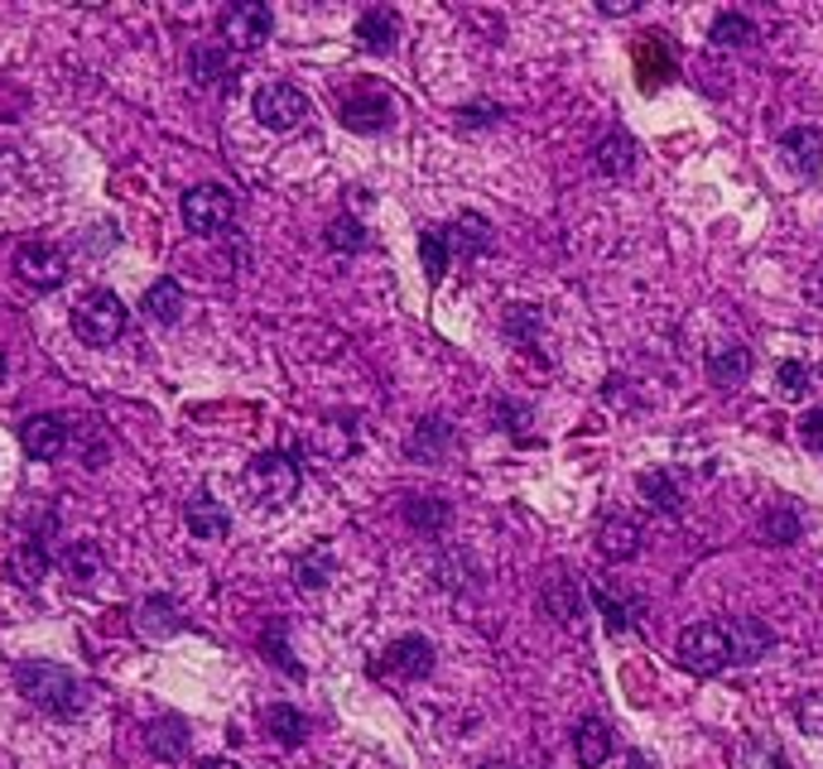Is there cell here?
Here are the masks:
<instances>
[{
  "label": "cell",
  "mask_w": 823,
  "mask_h": 769,
  "mask_svg": "<svg viewBox=\"0 0 823 769\" xmlns=\"http://www.w3.org/2000/svg\"><path fill=\"white\" fill-rule=\"evenodd\" d=\"M544 611L554 620H569V626H578L583 620V606H578V583L569 573H554L544 583Z\"/></svg>",
  "instance_id": "cell-24"
},
{
  "label": "cell",
  "mask_w": 823,
  "mask_h": 769,
  "mask_svg": "<svg viewBox=\"0 0 823 769\" xmlns=\"http://www.w3.org/2000/svg\"><path fill=\"white\" fill-rule=\"evenodd\" d=\"M332 568H338V558H332V544H309L303 554L294 558V583L303 591H318L332 577Z\"/></svg>",
  "instance_id": "cell-22"
},
{
  "label": "cell",
  "mask_w": 823,
  "mask_h": 769,
  "mask_svg": "<svg viewBox=\"0 0 823 769\" xmlns=\"http://www.w3.org/2000/svg\"><path fill=\"white\" fill-rule=\"evenodd\" d=\"M598 554L606 558V563H626V558H635L641 554V525L635 519H606V525L598 529Z\"/></svg>",
  "instance_id": "cell-17"
},
{
  "label": "cell",
  "mask_w": 823,
  "mask_h": 769,
  "mask_svg": "<svg viewBox=\"0 0 823 769\" xmlns=\"http://www.w3.org/2000/svg\"><path fill=\"white\" fill-rule=\"evenodd\" d=\"M265 727L280 746H303V736H309V721H303V712H294L289 702H274L265 712Z\"/></svg>",
  "instance_id": "cell-32"
},
{
  "label": "cell",
  "mask_w": 823,
  "mask_h": 769,
  "mask_svg": "<svg viewBox=\"0 0 823 769\" xmlns=\"http://www.w3.org/2000/svg\"><path fill=\"white\" fill-rule=\"evenodd\" d=\"M352 447H357V428H352V424H342V418H338V424H323V428L313 433V453H323L328 462L347 457Z\"/></svg>",
  "instance_id": "cell-36"
},
{
  "label": "cell",
  "mask_w": 823,
  "mask_h": 769,
  "mask_svg": "<svg viewBox=\"0 0 823 769\" xmlns=\"http://www.w3.org/2000/svg\"><path fill=\"white\" fill-rule=\"evenodd\" d=\"M746 375H751V352H746V346H713V352H707V381H713L717 389L742 385Z\"/></svg>",
  "instance_id": "cell-18"
},
{
  "label": "cell",
  "mask_w": 823,
  "mask_h": 769,
  "mask_svg": "<svg viewBox=\"0 0 823 769\" xmlns=\"http://www.w3.org/2000/svg\"><path fill=\"white\" fill-rule=\"evenodd\" d=\"M598 10H602V14H631V10H635V0H602Z\"/></svg>",
  "instance_id": "cell-48"
},
{
  "label": "cell",
  "mask_w": 823,
  "mask_h": 769,
  "mask_svg": "<svg viewBox=\"0 0 823 769\" xmlns=\"http://www.w3.org/2000/svg\"><path fill=\"white\" fill-rule=\"evenodd\" d=\"M255 121L265 130H299L309 121V97L289 82H265L255 92Z\"/></svg>",
  "instance_id": "cell-6"
},
{
  "label": "cell",
  "mask_w": 823,
  "mask_h": 769,
  "mask_svg": "<svg viewBox=\"0 0 823 769\" xmlns=\"http://www.w3.org/2000/svg\"><path fill=\"white\" fill-rule=\"evenodd\" d=\"M419 260H424V274H429V280H443V274H448V260H453V241H448L443 226H429L424 236H419Z\"/></svg>",
  "instance_id": "cell-30"
},
{
  "label": "cell",
  "mask_w": 823,
  "mask_h": 769,
  "mask_svg": "<svg viewBox=\"0 0 823 769\" xmlns=\"http://www.w3.org/2000/svg\"><path fill=\"white\" fill-rule=\"evenodd\" d=\"M482 769H511V765H505V760H491V765H482Z\"/></svg>",
  "instance_id": "cell-51"
},
{
  "label": "cell",
  "mask_w": 823,
  "mask_h": 769,
  "mask_svg": "<svg viewBox=\"0 0 823 769\" xmlns=\"http://www.w3.org/2000/svg\"><path fill=\"white\" fill-rule=\"evenodd\" d=\"M448 443H453V428H448L443 418H424V424H419V428L410 433V443H404V453H410L414 462H439Z\"/></svg>",
  "instance_id": "cell-28"
},
{
  "label": "cell",
  "mask_w": 823,
  "mask_h": 769,
  "mask_svg": "<svg viewBox=\"0 0 823 769\" xmlns=\"http://www.w3.org/2000/svg\"><path fill=\"white\" fill-rule=\"evenodd\" d=\"M303 486V472H299V457L294 453H260L251 467H245V490L260 500V505H289L299 496Z\"/></svg>",
  "instance_id": "cell-2"
},
{
  "label": "cell",
  "mask_w": 823,
  "mask_h": 769,
  "mask_svg": "<svg viewBox=\"0 0 823 769\" xmlns=\"http://www.w3.org/2000/svg\"><path fill=\"white\" fill-rule=\"evenodd\" d=\"M573 756H578V765H588V769H598V765H606V756H612V727L606 721H583V727L573 731Z\"/></svg>",
  "instance_id": "cell-21"
},
{
  "label": "cell",
  "mask_w": 823,
  "mask_h": 769,
  "mask_svg": "<svg viewBox=\"0 0 823 769\" xmlns=\"http://www.w3.org/2000/svg\"><path fill=\"white\" fill-rule=\"evenodd\" d=\"M496 414L505 418V428H511V433H520V428H525V418H530V409H515V404H496Z\"/></svg>",
  "instance_id": "cell-46"
},
{
  "label": "cell",
  "mask_w": 823,
  "mask_h": 769,
  "mask_svg": "<svg viewBox=\"0 0 823 769\" xmlns=\"http://www.w3.org/2000/svg\"><path fill=\"white\" fill-rule=\"evenodd\" d=\"M395 39H400V14L390 6H375V10H367L357 20V43L367 53H390V49H395Z\"/></svg>",
  "instance_id": "cell-14"
},
{
  "label": "cell",
  "mask_w": 823,
  "mask_h": 769,
  "mask_svg": "<svg viewBox=\"0 0 823 769\" xmlns=\"http://www.w3.org/2000/svg\"><path fill=\"white\" fill-rule=\"evenodd\" d=\"M448 519H453V510H448V500H439V496H414L404 505V525H414L419 534H443Z\"/></svg>",
  "instance_id": "cell-29"
},
{
  "label": "cell",
  "mask_w": 823,
  "mask_h": 769,
  "mask_svg": "<svg viewBox=\"0 0 823 769\" xmlns=\"http://www.w3.org/2000/svg\"><path fill=\"white\" fill-rule=\"evenodd\" d=\"M635 72H641L645 92H655V87L674 72V53H670V43H664V34H645L641 43H635Z\"/></svg>",
  "instance_id": "cell-16"
},
{
  "label": "cell",
  "mask_w": 823,
  "mask_h": 769,
  "mask_svg": "<svg viewBox=\"0 0 823 769\" xmlns=\"http://www.w3.org/2000/svg\"><path fill=\"white\" fill-rule=\"evenodd\" d=\"M592 606H598V616H602V626L612 630V635H621V630H631V620H635V606H626V601H616L612 591H592Z\"/></svg>",
  "instance_id": "cell-40"
},
{
  "label": "cell",
  "mask_w": 823,
  "mask_h": 769,
  "mask_svg": "<svg viewBox=\"0 0 823 769\" xmlns=\"http://www.w3.org/2000/svg\"><path fill=\"white\" fill-rule=\"evenodd\" d=\"M800 438H804L809 453H823V409H809L800 418Z\"/></svg>",
  "instance_id": "cell-43"
},
{
  "label": "cell",
  "mask_w": 823,
  "mask_h": 769,
  "mask_svg": "<svg viewBox=\"0 0 823 769\" xmlns=\"http://www.w3.org/2000/svg\"><path fill=\"white\" fill-rule=\"evenodd\" d=\"M231 216H237V198H231L222 183H198L183 193V222H188V231H198V236L227 231Z\"/></svg>",
  "instance_id": "cell-5"
},
{
  "label": "cell",
  "mask_w": 823,
  "mask_h": 769,
  "mask_svg": "<svg viewBox=\"0 0 823 769\" xmlns=\"http://www.w3.org/2000/svg\"><path fill=\"white\" fill-rule=\"evenodd\" d=\"M761 534H765V544H794L800 539V515L790 505H771L761 519Z\"/></svg>",
  "instance_id": "cell-38"
},
{
  "label": "cell",
  "mask_w": 823,
  "mask_h": 769,
  "mask_svg": "<svg viewBox=\"0 0 823 769\" xmlns=\"http://www.w3.org/2000/svg\"><path fill=\"white\" fill-rule=\"evenodd\" d=\"M332 251H342V255H357V251H367V226L357 222V216H338V222L328 226V236H323Z\"/></svg>",
  "instance_id": "cell-39"
},
{
  "label": "cell",
  "mask_w": 823,
  "mask_h": 769,
  "mask_svg": "<svg viewBox=\"0 0 823 769\" xmlns=\"http://www.w3.org/2000/svg\"><path fill=\"white\" fill-rule=\"evenodd\" d=\"M6 573H10V583H20V587H39L43 573H49V554H43V544H39V539H24V544L10 554Z\"/></svg>",
  "instance_id": "cell-23"
},
{
  "label": "cell",
  "mask_w": 823,
  "mask_h": 769,
  "mask_svg": "<svg viewBox=\"0 0 823 769\" xmlns=\"http://www.w3.org/2000/svg\"><path fill=\"white\" fill-rule=\"evenodd\" d=\"M58 563H63V573H68V577H72V583H78V587L97 583V577H101V568H107V563H101V548H97L92 539H78V544H68L63 554H58Z\"/></svg>",
  "instance_id": "cell-25"
},
{
  "label": "cell",
  "mask_w": 823,
  "mask_h": 769,
  "mask_svg": "<svg viewBox=\"0 0 823 769\" xmlns=\"http://www.w3.org/2000/svg\"><path fill=\"white\" fill-rule=\"evenodd\" d=\"M804 294H809V303H819V308H823V265H819L814 274H809V284H804Z\"/></svg>",
  "instance_id": "cell-47"
},
{
  "label": "cell",
  "mask_w": 823,
  "mask_h": 769,
  "mask_svg": "<svg viewBox=\"0 0 823 769\" xmlns=\"http://www.w3.org/2000/svg\"><path fill=\"white\" fill-rule=\"evenodd\" d=\"M14 688L24 692L39 712L49 717H78L87 707V684L63 664H49V659H24L14 664Z\"/></svg>",
  "instance_id": "cell-1"
},
{
  "label": "cell",
  "mask_w": 823,
  "mask_h": 769,
  "mask_svg": "<svg viewBox=\"0 0 823 769\" xmlns=\"http://www.w3.org/2000/svg\"><path fill=\"white\" fill-rule=\"evenodd\" d=\"M780 150H785V159L804 173V179H814L819 164H823V130H814V125H794V130H785V135H780Z\"/></svg>",
  "instance_id": "cell-15"
},
{
  "label": "cell",
  "mask_w": 823,
  "mask_h": 769,
  "mask_svg": "<svg viewBox=\"0 0 823 769\" xmlns=\"http://www.w3.org/2000/svg\"><path fill=\"white\" fill-rule=\"evenodd\" d=\"M631 769H655V765H650L645 756H631Z\"/></svg>",
  "instance_id": "cell-50"
},
{
  "label": "cell",
  "mask_w": 823,
  "mask_h": 769,
  "mask_svg": "<svg viewBox=\"0 0 823 769\" xmlns=\"http://www.w3.org/2000/svg\"><path fill=\"white\" fill-rule=\"evenodd\" d=\"M775 385H780V395H785V399H804V395H809V371H804V361H780Z\"/></svg>",
  "instance_id": "cell-41"
},
{
  "label": "cell",
  "mask_w": 823,
  "mask_h": 769,
  "mask_svg": "<svg viewBox=\"0 0 823 769\" xmlns=\"http://www.w3.org/2000/svg\"><path fill=\"white\" fill-rule=\"evenodd\" d=\"M188 68H193V82L198 87H212V82L227 78V53L212 49V43H198L193 58H188Z\"/></svg>",
  "instance_id": "cell-37"
},
{
  "label": "cell",
  "mask_w": 823,
  "mask_h": 769,
  "mask_svg": "<svg viewBox=\"0 0 823 769\" xmlns=\"http://www.w3.org/2000/svg\"><path fill=\"white\" fill-rule=\"evenodd\" d=\"M20 447L34 462H53L58 453L68 447V418H58V414H34V418H24L20 424Z\"/></svg>",
  "instance_id": "cell-9"
},
{
  "label": "cell",
  "mask_w": 823,
  "mask_h": 769,
  "mask_svg": "<svg viewBox=\"0 0 823 769\" xmlns=\"http://www.w3.org/2000/svg\"><path fill=\"white\" fill-rule=\"evenodd\" d=\"M496 115H501V107H491V101H486V107H462L458 111V125H491V121H496Z\"/></svg>",
  "instance_id": "cell-45"
},
{
  "label": "cell",
  "mask_w": 823,
  "mask_h": 769,
  "mask_svg": "<svg viewBox=\"0 0 823 769\" xmlns=\"http://www.w3.org/2000/svg\"><path fill=\"white\" fill-rule=\"evenodd\" d=\"M342 121H347V130H371L375 135V130H385L395 121V101H390L381 87H367V92L342 101Z\"/></svg>",
  "instance_id": "cell-10"
},
{
  "label": "cell",
  "mask_w": 823,
  "mask_h": 769,
  "mask_svg": "<svg viewBox=\"0 0 823 769\" xmlns=\"http://www.w3.org/2000/svg\"><path fill=\"white\" fill-rule=\"evenodd\" d=\"M794 717H800V727L809 736H823V698H804L800 707H794Z\"/></svg>",
  "instance_id": "cell-44"
},
{
  "label": "cell",
  "mask_w": 823,
  "mask_h": 769,
  "mask_svg": "<svg viewBox=\"0 0 823 769\" xmlns=\"http://www.w3.org/2000/svg\"><path fill=\"white\" fill-rule=\"evenodd\" d=\"M140 308H144V317H150V323H164V327L179 323V317H183V289L173 284V280H154Z\"/></svg>",
  "instance_id": "cell-26"
},
{
  "label": "cell",
  "mask_w": 823,
  "mask_h": 769,
  "mask_svg": "<svg viewBox=\"0 0 823 769\" xmlns=\"http://www.w3.org/2000/svg\"><path fill=\"white\" fill-rule=\"evenodd\" d=\"M270 6H260V0H237V6L222 10V43L237 53H251L260 43L270 39Z\"/></svg>",
  "instance_id": "cell-7"
},
{
  "label": "cell",
  "mask_w": 823,
  "mask_h": 769,
  "mask_svg": "<svg viewBox=\"0 0 823 769\" xmlns=\"http://www.w3.org/2000/svg\"><path fill=\"white\" fill-rule=\"evenodd\" d=\"M486 222H482V216H472V212H462L458 216V222L453 226H448V241H453V251H462V255H476V251H486Z\"/></svg>",
  "instance_id": "cell-34"
},
{
  "label": "cell",
  "mask_w": 823,
  "mask_h": 769,
  "mask_svg": "<svg viewBox=\"0 0 823 769\" xmlns=\"http://www.w3.org/2000/svg\"><path fill=\"white\" fill-rule=\"evenodd\" d=\"M751 39H756V24H751L746 14L722 10L713 20V43H717V49H742V43H751Z\"/></svg>",
  "instance_id": "cell-35"
},
{
  "label": "cell",
  "mask_w": 823,
  "mask_h": 769,
  "mask_svg": "<svg viewBox=\"0 0 823 769\" xmlns=\"http://www.w3.org/2000/svg\"><path fill=\"white\" fill-rule=\"evenodd\" d=\"M727 635H732V664H756V659L771 655V645H775V635H771V626H765L761 616L727 620Z\"/></svg>",
  "instance_id": "cell-12"
},
{
  "label": "cell",
  "mask_w": 823,
  "mask_h": 769,
  "mask_svg": "<svg viewBox=\"0 0 823 769\" xmlns=\"http://www.w3.org/2000/svg\"><path fill=\"white\" fill-rule=\"evenodd\" d=\"M136 626H140V635H173L179 630V611H173L169 597H144L136 611Z\"/></svg>",
  "instance_id": "cell-31"
},
{
  "label": "cell",
  "mask_w": 823,
  "mask_h": 769,
  "mask_svg": "<svg viewBox=\"0 0 823 769\" xmlns=\"http://www.w3.org/2000/svg\"><path fill=\"white\" fill-rule=\"evenodd\" d=\"M72 332H78L87 346H111L126 332V303L116 299L111 289H92V294H82L78 308H72Z\"/></svg>",
  "instance_id": "cell-3"
},
{
  "label": "cell",
  "mask_w": 823,
  "mask_h": 769,
  "mask_svg": "<svg viewBox=\"0 0 823 769\" xmlns=\"http://www.w3.org/2000/svg\"><path fill=\"white\" fill-rule=\"evenodd\" d=\"M381 674H390V678H429L433 674V645L424 640V635H404L400 645L385 649Z\"/></svg>",
  "instance_id": "cell-11"
},
{
  "label": "cell",
  "mask_w": 823,
  "mask_h": 769,
  "mask_svg": "<svg viewBox=\"0 0 823 769\" xmlns=\"http://www.w3.org/2000/svg\"><path fill=\"white\" fill-rule=\"evenodd\" d=\"M183 519H188V529H193V539H227V529H231L227 505L212 500L208 490H198V496L183 505Z\"/></svg>",
  "instance_id": "cell-13"
},
{
  "label": "cell",
  "mask_w": 823,
  "mask_h": 769,
  "mask_svg": "<svg viewBox=\"0 0 823 769\" xmlns=\"http://www.w3.org/2000/svg\"><path fill=\"white\" fill-rule=\"evenodd\" d=\"M144 746L154 750V760H183L188 756V727H183V717H159V721H150Z\"/></svg>",
  "instance_id": "cell-20"
},
{
  "label": "cell",
  "mask_w": 823,
  "mask_h": 769,
  "mask_svg": "<svg viewBox=\"0 0 823 769\" xmlns=\"http://www.w3.org/2000/svg\"><path fill=\"white\" fill-rule=\"evenodd\" d=\"M732 760H736V769H790L785 750H780L771 736H746V741H736Z\"/></svg>",
  "instance_id": "cell-27"
},
{
  "label": "cell",
  "mask_w": 823,
  "mask_h": 769,
  "mask_svg": "<svg viewBox=\"0 0 823 769\" xmlns=\"http://www.w3.org/2000/svg\"><path fill=\"white\" fill-rule=\"evenodd\" d=\"M265 655H270V664H274V669L299 674V664L289 659V645H284V626H280V620H274V626L265 630Z\"/></svg>",
  "instance_id": "cell-42"
},
{
  "label": "cell",
  "mask_w": 823,
  "mask_h": 769,
  "mask_svg": "<svg viewBox=\"0 0 823 769\" xmlns=\"http://www.w3.org/2000/svg\"><path fill=\"white\" fill-rule=\"evenodd\" d=\"M14 274H20L29 289H58L68 280V260L49 241H24L20 251H14Z\"/></svg>",
  "instance_id": "cell-8"
},
{
  "label": "cell",
  "mask_w": 823,
  "mask_h": 769,
  "mask_svg": "<svg viewBox=\"0 0 823 769\" xmlns=\"http://www.w3.org/2000/svg\"><path fill=\"white\" fill-rule=\"evenodd\" d=\"M592 164H598V173H606V179H626V173L635 169V140L626 135V130H612V135L598 144Z\"/></svg>",
  "instance_id": "cell-19"
},
{
  "label": "cell",
  "mask_w": 823,
  "mask_h": 769,
  "mask_svg": "<svg viewBox=\"0 0 823 769\" xmlns=\"http://www.w3.org/2000/svg\"><path fill=\"white\" fill-rule=\"evenodd\" d=\"M641 496L655 505L660 515H679V505H684V496H679V486H674L670 472H645L641 476Z\"/></svg>",
  "instance_id": "cell-33"
},
{
  "label": "cell",
  "mask_w": 823,
  "mask_h": 769,
  "mask_svg": "<svg viewBox=\"0 0 823 769\" xmlns=\"http://www.w3.org/2000/svg\"><path fill=\"white\" fill-rule=\"evenodd\" d=\"M679 664H684L689 674H722L732 664V635L727 626H717V620H699V626H689L679 635Z\"/></svg>",
  "instance_id": "cell-4"
},
{
  "label": "cell",
  "mask_w": 823,
  "mask_h": 769,
  "mask_svg": "<svg viewBox=\"0 0 823 769\" xmlns=\"http://www.w3.org/2000/svg\"><path fill=\"white\" fill-rule=\"evenodd\" d=\"M202 769H241V765H237V760H208Z\"/></svg>",
  "instance_id": "cell-49"
}]
</instances>
